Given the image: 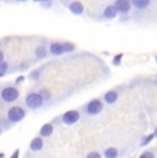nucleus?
<instances>
[{"label": "nucleus", "mask_w": 157, "mask_h": 158, "mask_svg": "<svg viewBox=\"0 0 157 158\" xmlns=\"http://www.w3.org/2000/svg\"><path fill=\"white\" fill-rule=\"evenodd\" d=\"M19 89L17 88V85H10V84H7V85L2 87V89H0V99H2L3 103H14L17 102L18 99H19Z\"/></svg>", "instance_id": "f257e3e1"}, {"label": "nucleus", "mask_w": 157, "mask_h": 158, "mask_svg": "<svg viewBox=\"0 0 157 158\" xmlns=\"http://www.w3.org/2000/svg\"><path fill=\"white\" fill-rule=\"evenodd\" d=\"M25 117H26V109L22 107V106H19V105L11 106V107L7 110V114H6V118H7V121L11 124V125L22 121Z\"/></svg>", "instance_id": "f03ea898"}, {"label": "nucleus", "mask_w": 157, "mask_h": 158, "mask_svg": "<svg viewBox=\"0 0 157 158\" xmlns=\"http://www.w3.org/2000/svg\"><path fill=\"white\" fill-rule=\"evenodd\" d=\"M25 105L31 110H39L46 105V102H44V99L41 98V95L39 92H29L25 96Z\"/></svg>", "instance_id": "7ed1b4c3"}, {"label": "nucleus", "mask_w": 157, "mask_h": 158, "mask_svg": "<svg viewBox=\"0 0 157 158\" xmlns=\"http://www.w3.org/2000/svg\"><path fill=\"white\" fill-rule=\"evenodd\" d=\"M102 110H104V102L101 99H91L88 103L83 106V113L90 117L98 115L99 113H102Z\"/></svg>", "instance_id": "20e7f679"}, {"label": "nucleus", "mask_w": 157, "mask_h": 158, "mask_svg": "<svg viewBox=\"0 0 157 158\" xmlns=\"http://www.w3.org/2000/svg\"><path fill=\"white\" fill-rule=\"evenodd\" d=\"M80 111L78 110H68L65 111L62 115H61V123L65 124V125H74L76 123H78V120H80Z\"/></svg>", "instance_id": "39448f33"}, {"label": "nucleus", "mask_w": 157, "mask_h": 158, "mask_svg": "<svg viewBox=\"0 0 157 158\" xmlns=\"http://www.w3.org/2000/svg\"><path fill=\"white\" fill-rule=\"evenodd\" d=\"M113 6L116 7L117 13L121 14V15H127V14L129 13V11L132 10L131 0H116Z\"/></svg>", "instance_id": "423d86ee"}, {"label": "nucleus", "mask_w": 157, "mask_h": 158, "mask_svg": "<svg viewBox=\"0 0 157 158\" xmlns=\"http://www.w3.org/2000/svg\"><path fill=\"white\" fill-rule=\"evenodd\" d=\"M132 8L135 10V13H145L152 6V0H131Z\"/></svg>", "instance_id": "0eeeda50"}, {"label": "nucleus", "mask_w": 157, "mask_h": 158, "mask_svg": "<svg viewBox=\"0 0 157 158\" xmlns=\"http://www.w3.org/2000/svg\"><path fill=\"white\" fill-rule=\"evenodd\" d=\"M48 52L54 56H59L62 54H65V48H63V43L61 41H53L50 43V47H48Z\"/></svg>", "instance_id": "6e6552de"}, {"label": "nucleus", "mask_w": 157, "mask_h": 158, "mask_svg": "<svg viewBox=\"0 0 157 158\" xmlns=\"http://www.w3.org/2000/svg\"><path fill=\"white\" fill-rule=\"evenodd\" d=\"M117 15H119V13H117L116 7H114L113 4H110V6H106V7H105V10L102 11V19L110 21V19L117 18Z\"/></svg>", "instance_id": "1a4fd4ad"}, {"label": "nucleus", "mask_w": 157, "mask_h": 158, "mask_svg": "<svg viewBox=\"0 0 157 158\" xmlns=\"http://www.w3.org/2000/svg\"><path fill=\"white\" fill-rule=\"evenodd\" d=\"M68 8L73 15H83L84 13V6L81 2H77V0H73L68 4Z\"/></svg>", "instance_id": "9d476101"}, {"label": "nucleus", "mask_w": 157, "mask_h": 158, "mask_svg": "<svg viewBox=\"0 0 157 158\" xmlns=\"http://www.w3.org/2000/svg\"><path fill=\"white\" fill-rule=\"evenodd\" d=\"M117 99H119V92L116 89L108 91L102 96V101H104V103H106V105H114L117 102Z\"/></svg>", "instance_id": "9b49d317"}, {"label": "nucleus", "mask_w": 157, "mask_h": 158, "mask_svg": "<svg viewBox=\"0 0 157 158\" xmlns=\"http://www.w3.org/2000/svg\"><path fill=\"white\" fill-rule=\"evenodd\" d=\"M54 123H48V124H44L43 127L40 128V131H39V136L40 138H50L51 135L54 133Z\"/></svg>", "instance_id": "f8f14e48"}, {"label": "nucleus", "mask_w": 157, "mask_h": 158, "mask_svg": "<svg viewBox=\"0 0 157 158\" xmlns=\"http://www.w3.org/2000/svg\"><path fill=\"white\" fill-rule=\"evenodd\" d=\"M43 147H44V142H43V138H40V136L33 138L31 140V144H29V148H31L32 151H35V153L43 150Z\"/></svg>", "instance_id": "ddd939ff"}, {"label": "nucleus", "mask_w": 157, "mask_h": 158, "mask_svg": "<svg viewBox=\"0 0 157 158\" xmlns=\"http://www.w3.org/2000/svg\"><path fill=\"white\" fill-rule=\"evenodd\" d=\"M48 55V50L44 45H39V47H36V50H35V56H36V59H39V60H41V59H46Z\"/></svg>", "instance_id": "4468645a"}, {"label": "nucleus", "mask_w": 157, "mask_h": 158, "mask_svg": "<svg viewBox=\"0 0 157 158\" xmlns=\"http://www.w3.org/2000/svg\"><path fill=\"white\" fill-rule=\"evenodd\" d=\"M104 157L105 158H119V150L116 147H108L104 151Z\"/></svg>", "instance_id": "2eb2a0df"}, {"label": "nucleus", "mask_w": 157, "mask_h": 158, "mask_svg": "<svg viewBox=\"0 0 157 158\" xmlns=\"http://www.w3.org/2000/svg\"><path fill=\"white\" fill-rule=\"evenodd\" d=\"M8 69H10V63L6 62V60L0 62V77H3V76L7 74V73H8Z\"/></svg>", "instance_id": "dca6fc26"}, {"label": "nucleus", "mask_w": 157, "mask_h": 158, "mask_svg": "<svg viewBox=\"0 0 157 158\" xmlns=\"http://www.w3.org/2000/svg\"><path fill=\"white\" fill-rule=\"evenodd\" d=\"M11 128V124L7 121V118H0V135L3 133V131Z\"/></svg>", "instance_id": "f3484780"}, {"label": "nucleus", "mask_w": 157, "mask_h": 158, "mask_svg": "<svg viewBox=\"0 0 157 158\" xmlns=\"http://www.w3.org/2000/svg\"><path fill=\"white\" fill-rule=\"evenodd\" d=\"M153 139H156L153 133H149V135H147V136H143V139H142V140H141V146H142V147H145V146H147V144H149L150 142L153 140Z\"/></svg>", "instance_id": "a211bd4d"}, {"label": "nucleus", "mask_w": 157, "mask_h": 158, "mask_svg": "<svg viewBox=\"0 0 157 158\" xmlns=\"http://www.w3.org/2000/svg\"><path fill=\"white\" fill-rule=\"evenodd\" d=\"M63 48H65V52H73L76 50V45L70 41H63Z\"/></svg>", "instance_id": "6ab92c4d"}, {"label": "nucleus", "mask_w": 157, "mask_h": 158, "mask_svg": "<svg viewBox=\"0 0 157 158\" xmlns=\"http://www.w3.org/2000/svg\"><path fill=\"white\" fill-rule=\"evenodd\" d=\"M39 94L41 95V98L44 99V102H48L51 99V92L48 89H46V88H43V89L39 91Z\"/></svg>", "instance_id": "aec40b11"}, {"label": "nucleus", "mask_w": 157, "mask_h": 158, "mask_svg": "<svg viewBox=\"0 0 157 158\" xmlns=\"http://www.w3.org/2000/svg\"><path fill=\"white\" fill-rule=\"evenodd\" d=\"M138 158H155V153L150 151V150L149 151H143V153H142Z\"/></svg>", "instance_id": "412c9836"}, {"label": "nucleus", "mask_w": 157, "mask_h": 158, "mask_svg": "<svg viewBox=\"0 0 157 158\" xmlns=\"http://www.w3.org/2000/svg\"><path fill=\"white\" fill-rule=\"evenodd\" d=\"M121 58H123V54H117V55L113 58V65L119 66L120 63H121Z\"/></svg>", "instance_id": "4be33fe9"}, {"label": "nucleus", "mask_w": 157, "mask_h": 158, "mask_svg": "<svg viewBox=\"0 0 157 158\" xmlns=\"http://www.w3.org/2000/svg\"><path fill=\"white\" fill-rule=\"evenodd\" d=\"M39 77H40V72H39V70H35V72H32L31 74H29V78L33 80V81H36Z\"/></svg>", "instance_id": "5701e85b"}, {"label": "nucleus", "mask_w": 157, "mask_h": 158, "mask_svg": "<svg viewBox=\"0 0 157 158\" xmlns=\"http://www.w3.org/2000/svg\"><path fill=\"white\" fill-rule=\"evenodd\" d=\"M86 158H102V156L98 153V151H90Z\"/></svg>", "instance_id": "b1692460"}, {"label": "nucleus", "mask_w": 157, "mask_h": 158, "mask_svg": "<svg viewBox=\"0 0 157 158\" xmlns=\"http://www.w3.org/2000/svg\"><path fill=\"white\" fill-rule=\"evenodd\" d=\"M23 81H25V76H18L15 78V81H14V85H19V84H22Z\"/></svg>", "instance_id": "393cba45"}, {"label": "nucleus", "mask_w": 157, "mask_h": 158, "mask_svg": "<svg viewBox=\"0 0 157 158\" xmlns=\"http://www.w3.org/2000/svg\"><path fill=\"white\" fill-rule=\"evenodd\" d=\"M41 7L43 8H50L51 6H53V0H48V2H44V3H41Z\"/></svg>", "instance_id": "a878e982"}, {"label": "nucleus", "mask_w": 157, "mask_h": 158, "mask_svg": "<svg viewBox=\"0 0 157 158\" xmlns=\"http://www.w3.org/2000/svg\"><path fill=\"white\" fill-rule=\"evenodd\" d=\"M8 158H19V148H15V150H14V153L11 154Z\"/></svg>", "instance_id": "bb28decb"}, {"label": "nucleus", "mask_w": 157, "mask_h": 158, "mask_svg": "<svg viewBox=\"0 0 157 158\" xmlns=\"http://www.w3.org/2000/svg\"><path fill=\"white\" fill-rule=\"evenodd\" d=\"M3 60H4V52L0 50V62H3Z\"/></svg>", "instance_id": "cd10ccee"}, {"label": "nucleus", "mask_w": 157, "mask_h": 158, "mask_svg": "<svg viewBox=\"0 0 157 158\" xmlns=\"http://www.w3.org/2000/svg\"><path fill=\"white\" fill-rule=\"evenodd\" d=\"M33 2H35V3H40V4H41V3H44V2H48V0H33Z\"/></svg>", "instance_id": "c85d7f7f"}, {"label": "nucleus", "mask_w": 157, "mask_h": 158, "mask_svg": "<svg viewBox=\"0 0 157 158\" xmlns=\"http://www.w3.org/2000/svg\"><path fill=\"white\" fill-rule=\"evenodd\" d=\"M153 135H155V138L157 139V128H155V132H153Z\"/></svg>", "instance_id": "c756f323"}, {"label": "nucleus", "mask_w": 157, "mask_h": 158, "mask_svg": "<svg viewBox=\"0 0 157 158\" xmlns=\"http://www.w3.org/2000/svg\"><path fill=\"white\" fill-rule=\"evenodd\" d=\"M6 157V154L4 153H0V158H4Z\"/></svg>", "instance_id": "7c9ffc66"}, {"label": "nucleus", "mask_w": 157, "mask_h": 158, "mask_svg": "<svg viewBox=\"0 0 157 158\" xmlns=\"http://www.w3.org/2000/svg\"><path fill=\"white\" fill-rule=\"evenodd\" d=\"M14 2H18V3H22V2H26V0H14Z\"/></svg>", "instance_id": "2f4dec72"}, {"label": "nucleus", "mask_w": 157, "mask_h": 158, "mask_svg": "<svg viewBox=\"0 0 157 158\" xmlns=\"http://www.w3.org/2000/svg\"><path fill=\"white\" fill-rule=\"evenodd\" d=\"M156 60H157V55H156Z\"/></svg>", "instance_id": "473e14b6"}]
</instances>
